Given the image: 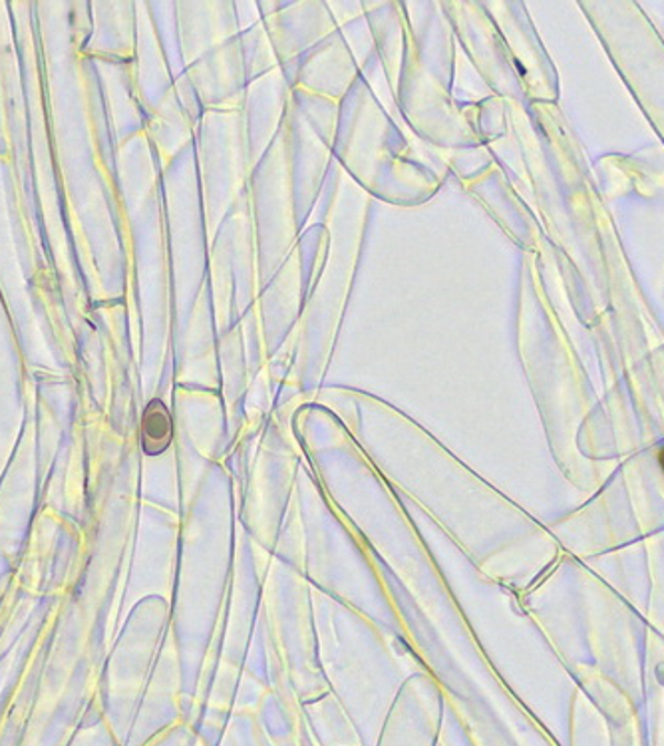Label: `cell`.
Segmentation results:
<instances>
[{
	"label": "cell",
	"instance_id": "obj_2",
	"mask_svg": "<svg viewBox=\"0 0 664 746\" xmlns=\"http://www.w3.org/2000/svg\"><path fill=\"white\" fill-rule=\"evenodd\" d=\"M658 465H661V468H663L664 472V448L661 450V452H658Z\"/></svg>",
	"mask_w": 664,
	"mask_h": 746
},
{
	"label": "cell",
	"instance_id": "obj_1",
	"mask_svg": "<svg viewBox=\"0 0 664 746\" xmlns=\"http://www.w3.org/2000/svg\"><path fill=\"white\" fill-rule=\"evenodd\" d=\"M173 438L172 416L161 401H151L141 418V446L146 455L158 456L170 448Z\"/></svg>",
	"mask_w": 664,
	"mask_h": 746
}]
</instances>
